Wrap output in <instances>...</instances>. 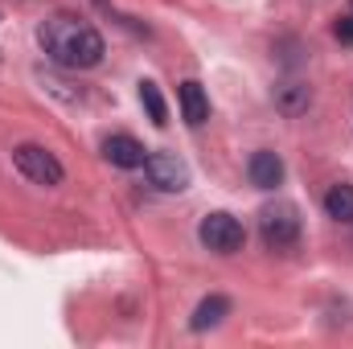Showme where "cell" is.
Segmentation results:
<instances>
[{"label":"cell","mask_w":353,"mask_h":349,"mask_svg":"<svg viewBox=\"0 0 353 349\" xmlns=\"http://www.w3.org/2000/svg\"><path fill=\"white\" fill-rule=\"evenodd\" d=\"M37 37H41V50L58 66H66V70H90L107 54L99 29L87 25V21H79V17H50Z\"/></svg>","instance_id":"cell-1"},{"label":"cell","mask_w":353,"mask_h":349,"mask_svg":"<svg viewBox=\"0 0 353 349\" xmlns=\"http://www.w3.org/2000/svg\"><path fill=\"white\" fill-rule=\"evenodd\" d=\"M259 235H263L267 251H288L300 243V210L292 201H275V206H263L259 214Z\"/></svg>","instance_id":"cell-2"},{"label":"cell","mask_w":353,"mask_h":349,"mask_svg":"<svg viewBox=\"0 0 353 349\" xmlns=\"http://www.w3.org/2000/svg\"><path fill=\"white\" fill-rule=\"evenodd\" d=\"M12 165H17V173L25 177V181H33V185H46V189H54V185H62V161L50 152V148H41V144H17L12 148Z\"/></svg>","instance_id":"cell-3"},{"label":"cell","mask_w":353,"mask_h":349,"mask_svg":"<svg viewBox=\"0 0 353 349\" xmlns=\"http://www.w3.org/2000/svg\"><path fill=\"white\" fill-rule=\"evenodd\" d=\"M197 239H201V247L205 251H214V255H234V251H243V243H247V230H243V222L239 218H230V214H205L201 218V226H197Z\"/></svg>","instance_id":"cell-4"},{"label":"cell","mask_w":353,"mask_h":349,"mask_svg":"<svg viewBox=\"0 0 353 349\" xmlns=\"http://www.w3.org/2000/svg\"><path fill=\"white\" fill-rule=\"evenodd\" d=\"M144 173L161 193H181L189 185V165L181 157H173V152H148L144 157Z\"/></svg>","instance_id":"cell-5"},{"label":"cell","mask_w":353,"mask_h":349,"mask_svg":"<svg viewBox=\"0 0 353 349\" xmlns=\"http://www.w3.org/2000/svg\"><path fill=\"white\" fill-rule=\"evenodd\" d=\"M103 157H107L115 169H140L148 152H144V144L132 140V136H107V140H103Z\"/></svg>","instance_id":"cell-6"},{"label":"cell","mask_w":353,"mask_h":349,"mask_svg":"<svg viewBox=\"0 0 353 349\" xmlns=\"http://www.w3.org/2000/svg\"><path fill=\"white\" fill-rule=\"evenodd\" d=\"M181 115H185V123L189 128H201L205 119H210V99H205V90H201V83H181Z\"/></svg>","instance_id":"cell-7"},{"label":"cell","mask_w":353,"mask_h":349,"mask_svg":"<svg viewBox=\"0 0 353 349\" xmlns=\"http://www.w3.org/2000/svg\"><path fill=\"white\" fill-rule=\"evenodd\" d=\"M247 177H251V185L255 189H275L279 181H283V161L275 157V152H255L251 157V165H247Z\"/></svg>","instance_id":"cell-8"},{"label":"cell","mask_w":353,"mask_h":349,"mask_svg":"<svg viewBox=\"0 0 353 349\" xmlns=\"http://www.w3.org/2000/svg\"><path fill=\"white\" fill-rule=\"evenodd\" d=\"M226 312H230V300H226V296H205V300L193 308L189 329H193V333H205V329L222 325V317H226Z\"/></svg>","instance_id":"cell-9"},{"label":"cell","mask_w":353,"mask_h":349,"mask_svg":"<svg viewBox=\"0 0 353 349\" xmlns=\"http://www.w3.org/2000/svg\"><path fill=\"white\" fill-rule=\"evenodd\" d=\"M308 103H312V90L304 87V83H283V87H275V107H279L288 119L304 115Z\"/></svg>","instance_id":"cell-10"},{"label":"cell","mask_w":353,"mask_h":349,"mask_svg":"<svg viewBox=\"0 0 353 349\" xmlns=\"http://www.w3.org/2000/svg\"><path fill=\"white\" fill-rule=\"evenodd\" d=\"M325 214L329 218H337V222H353V185H333L329 193H325Z\"/></svg>","instance_id":"cell-11"},{"label":"cell","mask_w":353,"mask_h":349,"mask_svg":"<svg viewBox=\"0 0 353 349\" xmlns=\"http://www.w3.org/2000/svg\"><path fill=\"white\" fill-rule=\"evenodd\" d=\"M140 103H144V111H148V119H152L157 128L169 123V107H165V99H161L157 83H140Z\"/></svg>","instance_id":"cell-12"},{"label":"cell","mask_w":353,"mask_h":349,"mask_svg":"<svg viewBox=\"0 0 353 349\" xmlns=\"http://www.w3.org/2000/svg\"><path fill=\"white\" fill-rule=\"evenodd\" d=\"M333 37H337L341 46H353V12H350V17H341V21L333 25Z\"/></svg>","instance_id":"cell-13"},{"label":"cell","mask_w":353,"mask_h":349,"mask_svg":"<svg viewBox=\"0 0 353 349\" xmlns=\"http://www.w3.org/2000/svg\"><path fill=\"white\" fill-rule=\"evenodd\" d=\"M350 12H353V0H350Z\"/></svg>","instance_id":"cell-14"}]
</instances>
